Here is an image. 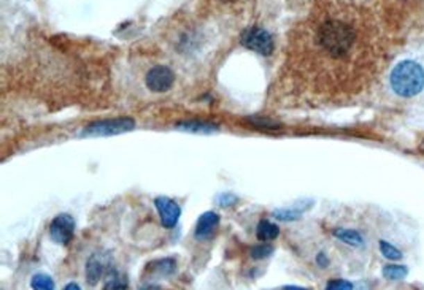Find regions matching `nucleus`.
Masks as SVG:
<instances>
[{"mask_svg": "<svg viewBox=\"0 0 424 290\" xmlns=\"http://www.w3.org/2000/svg\"><path fill=\"white\" fill-rule=\"evenodd\" d=\"M177 129L191 134H213L218 130V125L203 121H185L177 124Z\"/></svg>", "mask_w": 424, "mask_h": 290, "instance_id": "f8f14e48", "label": "nucleus"}, {"mask_svg": "<svg viewBox=\"0 0 424 290\" xmlns=\"http://www.w3.org/2000/svg\"><path fill=\"white\" fill-rule=\"evenodd\" d=\"M154 205H156L159 217H161V222L165 228H173L177 226L181 216V208L177 201L169 199V197H158L154 200Z\"/></svg>", "mask_w": 424, "mask_h": 290, "instance_id": "6e6552de", "label": "nucleus"}, {"mask_svg": "<svg viewBox=\"0 0 424 290\" xmlns=\"http://www.w3.org/2000/svg\"><path fill=\"white\" fill-rule=\"evenodd\" d=\"M75 235V219L70 215H59L49 226V238L56 244L67 246Z\"/></svg>", "mask_w": 424, "mask_h": 290, "instance_id": "423d86ee", "label": "nucleus"}, {"mask_svg": "<svg viewBox=\"0 0 424 290\" xmlns=\"http://www.w3.org/2000/svg\"><path fill=\"white\" fill-rule=\"evenodd\" d=\"M32 290H54L53 278L46 273H37L31 279Z\"/></svg>", "mask_w": 424, "mask_h": 290, "instance_id": "2eb2a0df", "label": "nucleus"}, {"mask_svg": "<svg viewBox=\"0 0 424 290\" xmlns=\"http://www.w3.org/2000/svg\"><path fill=\"white\" fill-rule=\"evenodd\" d=\"M378 32L372 0H316L291 30L272 105L318 108L356 100L378 72Z\"/></svg>", "mask_w": 424, "mask_h": 290, "instance_id": "f257e3e1", "label": "nucleus"}, {"mask_svg": "<svg viewBox=\"0 0 424 290\" xmlns=\"http://www.w3.org/2000/svg\"><path fill=\"white\" fill-rule=\"evenodd\" d=\"M145 83L148 86V89L153 92H167L170 87L175 83V73L165 65H156L151 70H148V73L145 76Z\"/></svg>", "mask_w": 424, "mask_h": 290, "instance_id": "0eeeda50", "label": "nucleus"}, {"mask_svg": "<svg viewBox=\"0 0 424 290\" xmlns=\"http://www.w3.org/2000/svg\"><path fill=\"white\" fill-rule=\"evenodd\" d=\"M140 290H162L158 284H146V286H142Z\"/></svg>", "mask_w": 424, "mask_h": 290, "instance_id": "5701e85b", "label": "nucleus"}, {"mask_svg": "<svg viewBox=\"0 0 424 290\" xmlns=\"http://www.w3.org/2000/svg\"><path fill=\"white\" fill-rule=\"evenodd\" d=\"M135 123L130 118H118V119H103V121H96L85 127L81 136H112L119 135L134 130Z\"/></svg>", "mask_w": 424, "mask_h": 290, "instance_id": "7ed1b4c3", "label": "nucleus"}, {"mask_svg": "<svg viewBox=\"0 0 424 290\" xmlns=\"http://www.w3.org/2000/svg\"><path fill=\"white\" fill-rule=\"evenodd\" d=\"M391 86L402 97L420 94L424 87V70L415 61H402L396 65L391 73Z\"/></svg>", "mask_w": 424, "mask_h": 290, "instance_id": "f03ea898", "label": "nucleus"}, {"mask_svg": "<svg viewBox=\"0 0 424 290\" xmlns=\"http://www.w3.org/2000/svg\"><path fill=\"white\" fill-rule=\"evenodd\" d=\"M148 268H151V271L154 273V275L170 276V275H173L175 270H177V262H175L173 259H161V260L153 262V264H150Z\"/></svg>", "mask_w": 424, "mask_h": 290, "instance_id": "4468645a", "label": "nucleus"}, {"mask_svg": "<svg viewBox=\"0 0 424 290\" xmlns=\"http://www.w3.org/2000/svg\"><path fill=\"white\" fill-rule=\"evenodd\" d=\"M334 237L339 238L340 242H344L350 246H355V248H359V246L364 244V239L355 230H348V228H335L334 230Z\"/></svg>", "mask_w": 424, "mask_h": 290, "instance_id": "ddd939ff", "label": "nucleus"}, {"mask_svg": "<svg viewBox=\"0 0 424 290\" xmlns=\"http://www.w3.org/2000/svg\"><path fill=\"white\" fill-rule=\"evenodd\" d=\"M283 290H308V289H304V287H299V286H285Z\"/></svg>", "mask_w": 424, "mask_h": 290, "instance_id": "393cba45", "label": "nucleus"}, {"mask_svg": "<svg viewBox=\"0 0 424 290\" xmlns=\"http://www.w3.org/2000/svg\"><path fill=\"white\" fill-rule=\"evenodd\" d=\"M221 2H224V3H234V2H237V0H221Z\"/></svg>", "mask_w": 424, "mask_h": 290, "instance_id": "a878e982", "label": "nucleus"}, {"mask_svg": "<svg viewBox=\"0 0 424 290\" xmlns=\"http://www.w3.org/2000/svg\"><path fill=\"white\" fill-rule=\"evenodd\" d=\"M240 42L245 48L260 53L262 56H271L275 48L273 37L266 29H262V27H250V29H246L241 34Z\"/></svg>", "mask_w": 424, "mask_h": 290, "instance_id": "20e7f679", "label": "nucleus"}, {"mask_svg": "<svg viewBox=\"0 0 424 290\" xmlns=\"http://www.w3.org/2000/svg\"><path fill=\"white\" fill-rule=\"evenodd\" d=\"M380 251H382V254L387 257L388 260H399L402 259V253L398 249L394 248L393 244L388 243V242H380Z\"/></svg>", "mask_w": 424, "mask_h": 290, "instance_id": "6ab92c4d", "label": "nucleus"}, {"mask_svg": "<svg viewBox=\"0 0 424 290\" xmlns=\"http://www.w3.org/2000/svg\"><path fill=\"white\" fill-rule=\"evenodd\" d=\"M129 279L124 273L112 268L103 278V290H128Z\"/></svg>", "mask_w": 424, "mask_h": 290, "instance_id": "9d476101", "label": "nucleus"}, {"mask_svg": "<svg viewBox=\"0 0 424 290\" xmlns=\"http://www.w3.org/2000/svg\"><path fill=\"white\" fill-rule=\"evenodd\" d=\"M64 290H81V287L76 282H70V284H67V286L64 287Z\"/></svg>", "mask_w": 424, "mask_h": 290, "instance_id": "b1692460", "label": "nucleus"}, {"mask_svg": "<svg viewBox=\"0 0 424 290\" xmlns=\"http://www.w3.org/2000/svg\"><path fill=\"white\" fill-rule=\"evenodd\" d=\"M218 226H219V215H217V212L213 211L203 212L196 224L194 238L197 242H207V239L213 238Z\"/></svg>", "mask_w": 424, "mask_h": 290, "instance_id": "1a4fd4ad", "label": "nucleus"}, {"mask_svg": "<svg viewBox=\"0 0 424 290\" xmlns=\"http://www.w3.org/2000/svg\"><path fill=\"white\" fill-rule=\"evenodd\" d=\"M407 275H409V270L404 265H387L383 268V276L389 281H400L407 278Z\"/></svg>", "mask_w": 424, "mask_h": 290, "instance_id": "dca6fc26", "label": "nucleus"}, {"mask_svg": "<svg viewBox=\"0 0 424 290\" xmlns=\"http://www.w3.org/2000/svg\"><path fill=\"white\" fill-rule=\"evenodd\" d=\"M218 201H219V205L229 206V205H234L235 203L237 197H234V195H223V197H219Z\"/></svg>", "mask_w": 424, "mask_h": 290, "instance_id": "412c9836", "label": "nucleus"}, {"mask_svg": "<svg viewBox=\"0 0 424 290\" xmlns=\"http://www.w3.org/2000/svg\"><path fill=\"white\" fill-rule=\"evenodd\" d=\"M112 268V257H110L108 253L92 254L86 262V282L90 286H97L99 281L105 278Z\"/></svg>", "mask_w": 424, "mask_h": 290, "instance_id": "39448f33", "label": "nucleus"}, {"mask_svg": "<svg viewBox=\"0 0 424 290\" xmlns=\"http://www.w3.org/2000/svg\"><path fill=\"white\" fill-rule=\"evenodd\" d=\"M278 235H280V228L277 224L267 221V219H262V221H260V224H257L256 237L257 239H261V242L264 243L272 242V239L277 238Z\"/></svg>", "mask_w": 424, "mask_h": 290, "instance_id": "9b49d317", "label": "nucleus"}, {"mask_svg": "<svg viewBox=\"0 0 424 290\" xmlns=\"http://www.w3.org/2000/svg\"><path fill=\"white\" fill-rule=\"evenodd\" d=\"M316 264L321 266V268H326L329 265V259L326 257V254L324 253H319L318 257H316Z\"/></svg>", "mask_w": 424, "mask_h": 290, "instance_id": "4be33fe9", "label": "nucleus"}, {"mask_svg": "<svg viewBox=\"0 0 424 290\" xmlns=\"http://www.w3.org/2000/svg\"><path fill=\"white\" fill-rule=\"evenodd\" d=\"M304 211H305L304 208H293V210H275L273 217L283 222H291V221H297V219H300L302 215H304Z\"/></svg>", "mask_w": 424, "mask_h": 290, "instance_id": "f3484780", "label": "nucleus"}, {"mask_svg": "<svg viewBox=\"0 0 424 290\" xmlns=\"http://www.w3.org/2000/svg\"><path fill=\"white\" fill-rule=\"evenodd\" d=\"M273 254V246L271 244H261V246H253L250 249V257L253 260H262L267 259L269 255Z\"/></svg>", "mask_w": 424, "mask_h": 290, "instance_id": "a211bd4d", "label": "nucleus"}, {"mask_svg": "<svg viewBox=\"0 0 424 290\" xmlns=\"http://www.w3.org/2000/svg\"><path fill=\"white\" fill-rule=\"evenodd\" d=\"M324 290H353V284L346 279H332L328 282V286Z\"/></svg>", "mask_w": 424, "mask_h": 290, "instance_id": "aec40b11", "label": "nucleus"}]
</instances>
